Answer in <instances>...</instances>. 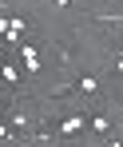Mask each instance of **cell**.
<instances>
[{
    "mask_svg": "<svg viewBox=\"0 0 123 147\" xmlns=\"http://www.w3.org/2000/svg\"><path fill=\"white\" fill-rule=\"evenodd\" d=\"M8 28H12V16H4V12H0V36H8Z\"/></svg>",
    "mask_w": 123,
    "mask_h": 147,
    "instance_id": "8992f818",
    "label": "cell"
},
{
    "mask_svg": "<svg viewBox=\"0 0 123 147\" xmlns=\"http://www.w3.org/2000/svg\"><path fill=\"white\" fill-rule=\"evenodd\" d=\"M103 147H123V139H107V143H103Z\"/></svg>",
    "mask_w": 123,
    "mask_h": 147,
    "instance_id": "30bf717a",
    "label": "cell"
},
{
    "mask_svg": "<svg viewBox=\"0 0 123 147\" xmlns=\"http://www.w3.org/2000/svg\"><path fill=\"white\" fill-rule=\"evenodd\" d=\"M20 60H24L28 76H32V80H40V72H44V64H40V48H36L32 40H24V44H20Z\"/></svg>",
    "mask_w": 123,
    "mask_h": 147,
    "instance_id": "7a4b0ae2",
    "label": "cell"
},
{
    "mask_svg": "<svg viewBox=\"0 0 123 147\" xmlns=\"http://www.w3.org/2000/svg\"><path fill=\"white\" fill-rule=\"evenodd\" d=\"M87 127H91L95 135H107V131H111V115H103V111H91V119H87Z\"/></svg>",
    "mask_w": 123,
    "mask_h": 147,
    "instance_id": "277c9868",
    "label": "cell"
},
{
    "mask_svg": "<svg viewBox=\"0 0 123 147\" xmlns=\"http://www.w3.org/2000/svg\"><path fill=\"white\" fill-rule=\"evenodd\" d=\"M68 92H79V96H99V80L91 72H79L72 80V88H68Z\"/></svg>",
    "mask_w": 123,
    "mask_h": 147,
    "instance_id": "3957f363",
    "label": "cell"
},
{
    "mask_svg": "<svg viewBox=\"0 0 123 147\" xmlns=\"http://www.w3.org/2000/svg\"><path fill=\"white\" fill-rule=\"evenodd\" d=\"M115 72L123 76V48H115Z\"/></svg>",
    "mask_w": 123,
    "mask_h": 147,
    "instance_id": "52a82bcc",
    "label": "cell"
},
{
    "mask_svg": "<svg viewBox=\"0 0 123 147\" xmlns=\"http://www.w3.org/2000/svg\"><path fill=\"white\" fill-rule=\"evenodd\" d=\"M0 76H4V84H12V88H16V84H20V72H16V68H8V64H4V68H0Z\"/></svg>",
    "mask_w": 123,
    "mask_h": 147,
    "instance_id": "5b68a950",
    "label": "cell"
},
{
    "mask_svg": "<svg viewBox=\"0 0 123 147\" xmlns=\"http://www.w3.org/2000/svg\"><path fill=\"white\" fill-rule=\"evenodd\" d=\"M95 20H107V24H123V16H95Z\"/></svg>",
    "mask_w": 123,
    "mask_h": 147,
    "instance_id": "9c48e42d",
    "label": "cell"
},
{
    "mask_svg": "<svg viewBox=\"0 0 123 147\" xmlns=\"http://www.w3.org/2000/svg\"><path fill=\"white\" fill-rule=\"evenodd\" d=\"M52 4H56V8H60V12H64V8H72L75 0H52Z\"/></svg>",
    "mask_w": 123,
    "mask_h": 147,
    "instance_id": "ba28073f",
    "label": "cell"
},
{
    "mask_svg": "<svg viewBox=\"0 0 123 147\" xmlns=\"http://www.w3.org/2000/svg\"><path fill=\"white\" fill-rule=\"evenodd\" d=\"M4 115H8V111H4V107H0V123H4Z\"/></svg>",
    "mask_w": 123,
    "mask_h": 147,
    "instance_id": "8fae6325",
    "label": "cell"
},
{
    "mask_svg": "<svg viewBox=\"0 0 123 147\" xmlns=\"http://www.w3.org/2000/svg\"><path fill=\"white\" fill-rule=\"evenodd\" d=\"M87 119H91V111H72V115H64V119L52 127V135H56V139H68V135H75V131H83Z\"/></svg>",
    "mask_w": 123,
    "mask_h": 147,
    "instance_id": "6da1fadb",
    "label": "cell"
}]
</instances>
